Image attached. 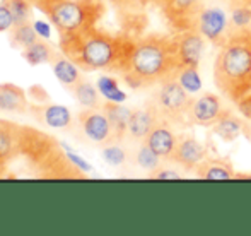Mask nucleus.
<instances>
[{
    "mask_svg": "<svg viewBox=\"0 0 251 236\" xmlns=\"http://www.w3.org/2000/svg\"><path fill=\"white\" fill-rule=\"evenodd\" d=\"M135 41L100 31L98 27L60 36V52L75 62L84 72L116 70L122 72L130 58Z\"/></svg>",
    "mask_w": 251,
    "mask_h": 236,
    "instance_id": "1",
    "label": "nucleus"
},
{
    "mask_svg": "<svg viewBox=\"0 0 251 236\" xmlns=\"http://www.w3.org/2000/svg\"><path fill=\"white\" fill-rule=\"evenodd\" d=\"M178 67L175 40L149 34L135 41L128 62L120 74L130 87H149L173 76Z\"/></svg>",
    "mask_w": 251,
    "mask_h": 236,
    "instance_id": "2",
    "label": "nucleus"
},
{
    "mask_svg": "<svg viewBox=\"0 0 251 236\" xmlns=\"http://www.w3.org/2000/svg\"><path fill=\"white\" fill-rule=\"evenodd\" d=\"M214 82L227 100L238 103L251 93V33L239 29L221 43L214 62Z\"/></svg>",
    "mask_w": 251,
    "mask_h": 236,
    "instance_id": "3",
    "label": "nucleus"
},
{
    "mask_svg": "<svg viewBox=\"0 0 251 236\" xmlns=\"http://www.w3.org/2000/svg\"><path fill=\"white\" fill-rule=\"evenodd\" d=\"M19 156H23L41 178L84 177V171H80L70 161L62 144L55 137L48 135L34 127L21 125Z\"/></svg>",
    "mask_w": 251,
    "mask_h": 236,
    "instance_id": "4",
    "label": "nucleus"
},
{
    "mask_svg": "<svg viewBox=\"0 0 251 236\" xmlns=\"http://www.w3.org/2000/svg\"><path fill=\"white\" fill-rule=\"evenodd\" d=\"M104 14L102 0H58L47 12L60 36L96 27Z\"/></svg>",
    "mask_w": 251,
    "mask_h": 236,
    "instance_id": "5",
    "label": "nucleus"
},
{
    "mask_svg": "<svg viewBox=\"0 0 251 236\" xmlns=\"http://www.w3.org/2000/svg\"><path fill=\"white\" fill-rule=\"evenodd\" d=\"M190 101H192V94L183 87L175 72L159 84L154 98V106L157 108L162 118L175 122V120H181L183 117H186Z\"/></svg>",
    "mask_w": 251,
    "mask_h": 236,
    "instance_id": "6",
    "label": "nucleus"
},
{
    "mask_svg": "<svg viewBox=\"0 0 251 236\" xmlns=\"http://www.w3.org/2000/svg\"><path fill=\"white\" fill-rule=\"evenodd\" d=\"M77 127L86 140L98 147L116 142V133L106 113L101 110H82L77 117Z\"/></svg>",
    "mask_w": 251,
    "mask_h": 236,
    "instance_id": "7",
    "label": "nucleus"
},
{
    "mask_svg": "<svg viewBox=\"0 0 251 236\" xmlns=\"http://www.w3.org/2000/svg\"><path fill=\"white\" fill-rule=\"evenodd\" d=\"M186 118L199 127H212L222 118V101L214 93H201L192 98Z\"/></svg>",
    "mask_w": 251,
    "mask_h": 236,
    "instance_id": "8",
    "label": "nucleus"
},
{
    "mask_svg": "<svg viewBox=\"0 0 251 236\" xmlns=\"http://www.w3.org/2000/svg\"><path fill=\"white\" fill-rule=\"evenodd\" d=\"M195 29L205 40L212 43H222L227 38L224 36L227 31V14L221 7H203L197 12Z\"/></svg>",
    "mask_w": 251,
    "mask_h": 236,
    "instance_id": "9",
    "label": "nucleus"
},
{
    "mask_svg": "<svg viewBox=\"0 0 251 236\" xmlns=\"http://www.w3.org/2000/svg\"><path fill=\"white\" fill-rule=\"evenodd\" d=\"M29 111L38 120V123L55 130L70 132L74 129V125H75V118H74L72 111L67 106H63V105L34 103L29 106Z\"/></svg>",
    "mask_w": 251,
    "mask_h": 236,
    "instance_id": "10",
    "label": "nucleus"
},
{
    "mask_svg": "<svg viewBox=\"0 0 251 236\" xmlns=\"http://www.w3.org/2000/svg\"><path fill=\"white\" fill-rule=\"evenodd\" d=\"M205 159H207V151L195 135L192 133L178 135V142L169 163L178 164L183 170H197V166Z\"/></svg>",
    "mask_w": 251,
    "mask_h": 236,
    "instance_id": "11",
    "label": "nucleus"
},
{
    "mask_svg": "<svg viewBox=\"0 0 251 236\" xmlns=\"http://www.w3.org/2000/svg\"><path fill=\"white\" fill-rule=\"evenodd\" d=\"M205 38L197 29L183 31L175 38L176 55H178L179 67H195L199 69L205 50Z\"/></svg>",
    "mask_w": 251,
    "mask_h": 236,
    "instance_id": "12",
    "label": "nucleus"
},
{
    "mask_svg": "<svg viewBox=\"0 0 251 236\" xmlns=\"http://www.w3.org/2000/svg\"><path fill=\"white\" fill-rule=\"evenodd\" d=\"M144 142H146L164 163H169L173 153H175L176 142H178V135H176L175 130H173L171 122L161 117L159 122L152 127V130L149 132V135L146 137Z\"/></svg>",
    "mask_w": 251,
    "mask_h": 236,
    "instance_id": "13",
    "label": "nucleus"
},
{
    "mask_svg": "<svg viewBox=\"0 0 251 236\" xmlns=\"http://www.w3.org/2000/svg\"><path fill=\"white\" fill-rule=\"evenodd\" d=\"M161 115H159L157 108L154 103L146 105L142 108H133L132 117L128 120V127H126V135L125 140H132V142H144L146 137L149 135L152 127L159 122Z\"/></svg>",
    "mask_w": 251,
    "mask_h": 236,
    "instance_id": "14",
    "label": "nucleus"
},
{
    "mask_svg": "<svg viewBox=\"0 0 251 236\" xmlns=\"http://www.w3.org/2000/svg\"><path fill=\"white\" fill-rule=\"evenodd\" d=\"M21 125L10 120L0 118V177L5 173L9 164L19 156Z\"/></svg>",
    "mask_w": 251,
    "mask_h": 236,
    "instance_id": "15",
    "label": "nucleus"
},
{
    "mask_svg": "<svg viewBox=\"0 0 251 236\" xmlns=\"http://www.w3.org/2000/svg\"><path fill=\"white\" fill-rule=\"evenodd\" d=\"M29 106L31 105L27 91L10 82L0 84V111L23 115L29 111Z\"/></svg>",
    "mask_w": 251,
    "mask_h": 236,
    "instance_id": "16",
    "label": "nucleus"
},
{
    "mask_svg": "<svg viewBox=\"0 0 251 236\" xmlns=\"http://www.w3.org/2000/svg\"><path fill=\"white\" fill-rule=\"evenodd\" d=\"M51 69L53 74H55L56 80L62 84L65 89H69L72 93V89L77 86V84L82 80V69L77 65L75 62H72L69 57L60 52V53L55 55V58L51 60Z\"/></svg>",
    "mask_w": 251,
    "mask_h": 236,
    "instance_id": "17",
    "label": "nucleus"
},
{
    "mask_svg": "<svg viewBox=\"0 0 251 236\" xmlns=\"http://www.w3.org/2000/svg\"><path fill=\"white\" fill-rule=\"evenodd\" d=\"M101 110L106 113L113 125V130L116 133V139L125 140L126 135V127H128V120L132 117L133 108L125 106L123 103H113V101H104Z\"/></svg>",
    "mask_w": 251,
    "mask_h": 236,
    "instance_id": "18",
    "label": "nucleus"
},
{
    "mask_svg": "<svg viewBox=\"0 0 251 236\" xmlns=\"http://www.w3.org/2000/svg\"><path fill=\"white\" fill-rule=\"evenodd\" d=\"M72 94L75 98L77 105L82 110H100L102 106V96L98 89V86H94L91 80L82 79L75 87L72 89Z\"/></svg>",
    "mask_w": 251,
    "mask_h": 236,
    "instance_id": "19",
    "label": "nucleus"
},
{
    "mask_svg": "<svg viewBox=\"0 0 251 236\" xmlns=\"http://www.w3.org/2000/svg\"><path fill=\"white\" fill-rule=\"evenodd\" d=\"M195 173L201 180H232L236 177L231 164L219 159H205L197 166Z\"/></svg>",
    "mask_w": 251,
    "mask_h": 236,
    "instance_id": "20",
    "label": "nucleus"
},
{
    "mask_svg": "<svg viewBox=\"0 0 251 236\" xmlns=\"http://www.w3.org/2000/svg\"><path fill=\"white\" fill-rule=\"evenodd\" d=\"M55 55H56V52H55V48L51 47L50 40H43V38H40L38 41H34L33 45H29V47L23 50V57L29 65L51 63Z\"/></svg>",
    "mask_w": 251,
    "mask_h": 236,
    "instance_id": "21",
    "label": "nucleus"
},
{
    "mask_svg": "<svg viewBox=\"0 0 251 236\" xmlns=\"http://www.w3.org/2000/svg\"><path fill=\"white\" fill-rule=\"evenodd\" d=\"M101 149L104 163L113 168H123L126 164L133 163V153L128 147H125L123 140H116V142L108 144V146L101 147Z\"/></svg>",
    "mask_w": 251,
    "mask_h": 236,
    "instance_id": "22",
    "label": "nucleus"
},
{
    "mask_svg": "<svg viewBox=\"0 0 251 236\" xmlns=\"http://www.w3.org/2000/svg\"><path fill=\"white\" fill-rule=\"evenodd\" d=\"M162 163H164V161H162L146 142H139L137 149L133 151V164L139 166L140 170L147 171V173L155 171Z\"/></svg>",
    "mask_w": 251,
    "mask_h": 236,
    "instance_id": "23",
    "label": "nucleus"
},
{
    "mask_svg": "<svg viewBox=\"0 0 251 236\" xmlns=\"http://www.w3.org/2000/svg\"><path fill=\"white\" fill-rule=\"evenodd\" d=\"M38 40H40V36H38L36 29H34L33 23L19 24V26H14L10 29V41L14 43V47H19L23 50Z\"/></svg>",
    "mask_w": 251,
    "mask_h": 236,
    "instance_id": "24",
    "label": "nucleus"
},
{
    "mask_svg": "<svg viewBox=\"0 0 251 236\" xmlns=\"http://www.w3.org/2000/svg\"><path fill=\"white\" fill-rule=\"evenodd\" d=\"M98 89H100L101 96L104 101H113V103H123L126 100V94L123 93L118 87V82H116L113 77L109 76H101L96 82Z\"/></svg>",
    "mask_w": 251,
    "mask_h": 236,
    "instance_id": "25",
    "label": "nucleus"
},
{
    "mask_svg": "<svg viewBox=\"0 0 251 236\" xmlns=\"http://www.w3.org/2000/svg\"><path fill=\"white\" fill-rule=\"evenodd\" d=\"M7 3V7L10 9L14 16V26H19V24L33 23V5H31L29 0H2Z\"/></svg>",
    "mask_w": 251,
    "mask_h": 236,
    "instance_id": "26",
    "label": "nucleus"
},
{
    "mask_svg": "<svg viewBox=\"0 0 251 236\" xmlns=\"http://www.w3.org/2000/svg\"><path fill=\"white\" fill-rule=\"evenodd\" d=\"M176 77L190 94L199 93L201 89V79L199 76V69H195V67H178Z\"/></svg>",
    "mask_w": 251,
    "mask_h": 236,
    "instance_id": "27",
    "label": "nucleus"
},
{
    "mask_svg": "<svg viewBox=\"0 0 251 236\" xmlns=\"http://www.w3.org/2000/svg\"><path fill=\"white\" fill-rule=\"evenodd\" d=\"M200 0H168V9L173 16L176 17H185V16H190L197 10L199 7Z\"/></svg>",
    "mask_w": 251,
    "mask_h": 236,
    "instance_id": "28",
    "label": "nucleus"
},
{
    "mask_svg": "<svg viewBox=\"0 0 251 236\" xmlns=\"http://www.w3.org/2000/svg\"><path fill=\"white\" fill-rule=\"evenodd\" d=\"M183 177L185 175L181 171H178L176 168L168 166V163H162L157 170L149 173V178L152 180H181Z\"/></svg>",
    "mask_w": 251,
    "mask_h": 236,
    "instance_id": "29",
    "label": "nucleus"
},
{
    "mask_svg": "<svg viewBox=\"0 0 251 236\" xmlns=\"http://www.w3.org/2000/svg\"><path fill=\"white\" fill-rule=\"evenodd\" d=\"M27 96H29V100H33L34 103H50V94H48V91L45 89L43 86H40V84L31 86L29 89H27Z\"/></svg>",
    "mask_w": 251,
    "mask_h": 236,
    "instance_id": "30",
    "label": "nucleus"
},
{
    "mask_svg": "<svg viewBox=\"0 0 251 236\" xmlns=\"http://www.w3.org/2000/svg\"><path fill=\"white\" fill-rule=\"evenodd\" d=\"M14 27V16L5 2L0 3V33L2 31H10Z\"/></svg>",
    "mask_w": 251,
    "mask_h": 236,
    "instance_id": "31",
    "label": "nucleus"
},
{
    "mask_svg": "<svg viewBox=\"0 0 251 236\" xmlns=\"http://www.w3.org/2000/svg\"><path fill=\"white\" fill-rule=\"evenodd\" d=\"M33 26L40 38H43V40H51V26L47 21L36 19V21H33Z\"/></svg>",
    "mask_w": 251,
    "mask_h": 236,
    "instance_id": "32",
    "label": "nucleus"
},
{
    "mask_svg": "<svg viewBox=\"0 0 251 236\" xmlns=\"http://www.w3.org/2000/svg\"><path fill=\"white\" fill-rule=\"evenodd\" d=\"M236 105H238L239 111H241V113L245 115V117L251 118V93L245 94V96H243L241 100H239Z\"/></svg>",
    "mask_w": 251,
    "mask_h": 236,
    "instance_id": "33",
    "label": "nucleus"
},
{
    "mask_svg": "<svg viewBox=\"0 0 251 236\" xmlns=\"http://www.w3.org/2000/svg\"><path fill=\"white\" fill-rule=\"evenodd\" d=\"M29 2L33 7H36V9H40L43 14H47L48 10H50L56 2H58V0H29Z\"/></svg>",
    "mask_w": 251,
    "mask_h": 236,
    "instance_id": "34",
    "label": "nucleus"
}]
</instances>
